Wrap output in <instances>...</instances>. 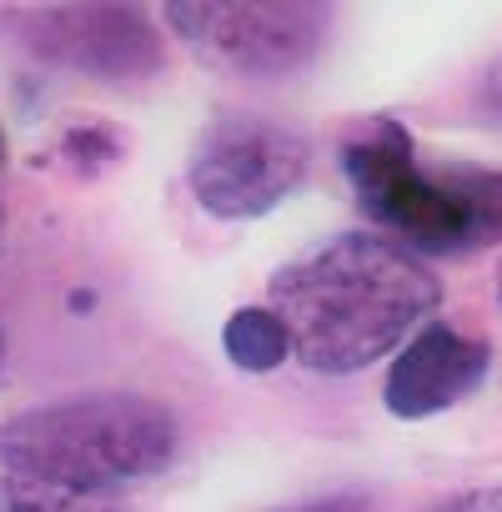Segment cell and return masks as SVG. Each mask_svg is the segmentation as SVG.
<instances>
[{
	"label": "cell",
	"instance_id": "obj_1",
	"mask_svg": "<svg viewBox=\"0 0 502 512\" xmlns=\"http://www.w3.org/2000/svg\"><path fill=\"white\" fill-rule=\"evenodd\" d=\"M442 302L422 256L377 231H337L267 282V307L287 322L292 357L322 377L367 372L407 347Z\"/></svg>",
	"mask_w": 502,
	"mask_h": 512
},
{
	"label": "cell",
	"instance_id": "obj_2",
	"mask_svg": "<svg viewBox=\"0 0 502 512\" xmlns=\"http://www.w3.org/2000/svg\"><path fill=\"white\" fill-rule=\"evenodd\" d=\"M181 452L171 407L141 392H86L0 422V477L121 497L161 477Z\"/></svg>",
	"mask_w": 502,
	"mask_h": 512
},
{
	"label": "cell",
	"instance_id": "obj_3",
	"mask_svg": "<svg viewBox=\"0 0 502 512\" xmlns=\"http://www.w3.org/2000/svg\"><path fill=\"white\" fill-rule=\"evenodd\" d=\"M342 171L362 216L417 256H467L502 241V171L432 166L392 116H367L342 136Z\"/></svg>",
	"mask_w": 502,
	"mask_h": 512
},
{
	"label": "cell",
	"instance_id": "obj_4",
	"mask_svg": "<svg viewBox=\"0 0 502 512\" xmlns=\"http://www.w3.org/2000/svg\"><path fill=\"white\" fill-rule=\"evenodd\" d=\"M312 171V136L257 111H216L186 156V186L201 211L251 221L277 211Z\"/></svg>",
	"mask_w": 502,
	"mask_h": 512
},
{
	"label": "cell",
	"instance_id": "obj_5",
	"mask_svg": "<svg viewBox=\"0 0 502 512\" xmlns=\"http://www.w3.org/2000/svg\"><path fill=\"white\" fill-rule=\"evenodd\" d=\"M176 41L211 71L241 81H287L322 61L337 11L322 0H251V6H166Z\"/></svg>",
	"mask_w": 502,
	"mask_h": 512
},
{
	"label": "cell",
	"instance_id": "obj_6",
	"mask_svg": "<svg viewBox=\"0 0 502 512\" xmlns=\"http://www.w3.org/2000/svg\"><path fill=\"white\" fill-rule=\"evenodd\" d=\"M6 26L41 61L106 86L146 81L166 66V41L146 6H21Z\"/></svg>",
	"mask_w": 502,
	"mask_h": 512
},
{
	"label": "cell",
	"instance_id": "obj_7",
	"mask_svg": "<svg viewBox=\"0 0 502 512\" xmlns=\"http://www.w3.org/2000/svg\"><path fill=\"white\" fill-rule=\"evenodd\" d=\"M492 372V347L477 337H462L447 322H427L392 362L382 402L402 422L437 417L457 402H467Z\"/></svg>",
	"mask_w": 502,
	"mask_h": 512
},
{
	"label": "cell",
	"instance_id": "obj_8",
	"mask_svg": "<svg viewBox=\"0 0 502 512\" xmlns=\"http://www.w3.org/2000/svg\"><path fill=\"white\" fill-rule=\"evenodd\" d=\"M221 352L241 372H277L292 357V337L272 307H241L221 327Z\"/></svg>",
	"mask_w": 502,
	"mask_h": 512
},
{
	"label": "cell",
	"instance_id": "obj_9",
	"mask_svg": "<svg viewBox=\"0 0 502 512\" xmlns=\"http://www.w3.org/2000/svg\"><path fill=\"white\" fill-rule=\"evenodd\" d=\"M0 512H131V502L126 497H96V492H66V487L0 477Z\"/></svg>",
	"mask_w": 502,
	"mask_h": 512
},
{
	"label": "cell",
	"instance_id": "obj_10",
	"mask_svg": "<svg viewBox=\"0 0 502 512\" xmlns=\"http://www.w3.org/2000/svg\"><path fill=\"white\" fill-rule=\"evenodd\" d=\"M61 161H66L71 171H81V176H101L106 166L121 161V136H116L111 126H101V121L71 126V131L61 136Z\"/></svg>",
	"mask_w": 502,
	"mask_h": 512
},
{
	"label": "cell",
	"instance_id": "obj_11",
	"mask_svg": "<svg viewBox=\"0 0 502 512\" xmlns=\"http://www.w3.org/2000/svg\"><path fill=\"white\" fill-rule=\"evenodd\" d=\"M472 106H477V116H482V121L502 126V56L477 76V96H472Z\"/></svg>",
	"mask_w": 502,
	"mask_h": 512
},
{
	"label": "cell",
	"instance_id": "obj_12",
	"mask_svg": "<svg viewBox=\"0 0 502 512\" xmlns=\"http://www.w3.org/2000/svg\"><path fill=\"white\" fill-rule=\"evenodd\" d=\"M427 512H502V487H467V492L432 502Z\"/></svg>",
	"mask_w": 502,
	"mask_h": 512
},
{
	"label": "cell",
	"instance_id": "obj_13",
	"mask_svg": "<svg viewBox=\"0 0 502 512\" xmlns=\"http://www.w3.org/2000/svg\"><path fill=\"white\" fill-rule=\"evenodd\" d=\"M282 512H372V497L367 492H332V497H312V502H297Z\"/></svg>",
	"mask_w": 502,
	"mask_h": 512
},
{
	"label": "cell",
	"instance_id": "obj_14",
	"mask_svg": "<svg viewBox=\"0 0 502 512\" xmlns=\"http://www.w3.org/2000/svg\"><path fill=\"white\" fill-rule=\"evenodd\" d=\"M0 166H6V131H0Z\"/></svg>",
	"mask_w": 502,
	"mask_h": 512
},
{
	"label": "cell",
	"instance_id": "obj_15",
	"mask_svg": "<svg viewBox=\"0 0 502 512\" xmlns=\"http://www.w3.org/2000/svg\"><path fill=\"white\" fill-rule=\"evenodd\" d=\"M497 302H502V267H497Z\"/></svg>",
	"mask_w": 502,
	"mask_h": 512
},
{
	"label": "cell",
	"instance_id": "obj_16",
	"mask_svg": "<svg viewBox=\"0 0 502 512\" xmlns=\"http://www.w3.org/2000/svg\"><path fill=\"white\" fill-rule=\"evenodd\" d=\"M0 216H6V211H0Z\"/></svg>",
	"mask_w": 502,
	"mask_h": 512
},
{
	"label": "cell",
	"instance_id": "obj_17",
	"mask_svg": "<svg viewBox=\"0 0 502 512\" xmlns=\"http://www.w3.org/2000/svg\"><path fill=\"white\" fill-rule=\"evenodd\" d=\"M0 352H6V347H0Z\"/></svg>",
	"mask_w": 502,
	"mask_h": 512
}]
</instances>
